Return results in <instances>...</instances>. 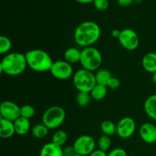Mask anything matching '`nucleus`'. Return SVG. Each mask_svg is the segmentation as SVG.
<instances>
[{
  "label": "nucleus",
  "instance_id": "a211bd4d",
  "mask_svg": "<svg viewBox=\"0 0 156 156\" xmlns=\"http://www.w3.org/2000/svg\"><path fill=\"white\" fill-rule=\"evenodd\" d=\"M81 51L76 47H70L64 53V60L70 64L77 63L80 62Z\"/></svg>",
  "mask_w": 156,
  "mask_h": 156
},
{
  "label": "nucleus",
  "instance_id": "0eeeda50",
  "mask_svg": "<svg viewBox=\"0 0 156 156\" xmlns=\"http://www.w3.org/2000/svg\"><path fill=\"white\" fill-rule=\"evenodd\" d=\"M73 146L76 154L82 156H88L95 150L96 143L91 136L82 135L75 140Z\"/></svg>",
  "mask_w": 156,
  "mask_h": 156
},
{
  "label": "nucleus",
  "instance_id": "72a5a7b5",
  "mask_svg": "<svg viewBox=\"0 0 156 156\" xmlns=\"http://www.w3.org/2000/svg\"><path fill=\"white\" fill-rule=\"evenodd\" d=\"M120 33H121V30H120L119 29H114V30H111V34L114 38H117V39H118L119 37H120Z\"/></svg>",
  "mask_w": 156,
  "mask_h": 156
},
{
  "label": "nucleus",
  "instance_id": "39448f33",
  "mask_svg": "<svg viewBox=\"0 0 156 156\" xmlns=\"http://www.w3.org/2000/svg\"><path fill=\"white\" fill-rule=\"evenodd\" d=\"M66 111L59 106H52L47 108L42 117V122L49 129L59 128L66 119Z\"/></svg>",
  "mask_w": 156,
  "mask_h": 156
},
{
  "label": "nucleus",
  "instance_id": "aec40b11",
  "mask_svg": "<svg viewBox=\"0 0 156 156\" xmlns=\"http://www.w3.org/2000/svg\"><path fill=\"white\" fill-rule=\"evenodd\" d=\"M108 93V87L105 85L96 84L94 88L91 91V98L95 101H101L105 98Z\"/></svg>",
  "mask_w": 156,
  "mask_h": 156
},
{
  "label": "nucleus",
  "instance_id": "2eb2a0df",
  "mask_svg": "<svg viewBox=\"0 0 156 156\" xmlns=\"http://www.w3.org/2000/svg\"><path fill=\"white\" fill-rule=\"evenodd\" d=\"M40 156H63L62 148L52 142L46 143L41 149Z\"/></svg>",
  "mask_w": 156,
  "mask_h": 156
},
{
  "label": "nucleus",
  "instance_id": "9b49d317",
  "mask_svg": "<svg viewBox=\"0 0 156 156\" xmlns=\"http://www.w3.org/2000/svg\"><path fill=\"white\" fill-rule=\"evenodd\" d=\"M20 110L21 107L16 103L11 101H5L0 106V118L14 122L21 117Z\"/></svg>",
  "mask_w": 156,
  "mask_h": 156
},
{
  "label": "nucleus",
  "instance_id": "c85d7f7f",
  "mask_svg": "<svg viewBox=\"0 0 156 156\" xmlns=\"http://www.w3.org/2000/svg\"><path fill=\"white\" fill-rule=\"evenodd\" d=\"M108 156H127L126 150L122 148H116L108 153Z\"/></svg>",
  "mask_w": 156,
  "mask_h": 156
},
{
  "label": "nucleus",
  "instance_id": "4be33fe9",
  "mask_svg": "<svg viewBox=\"0 0 156 156\" xmlns=\"http://www.w3.org/2000/svg\"><path fill=\"white\" fill-rule=\"evenodd\" d=\"M49 130L50 129L42 123L34 126L31 129V133L34 138L43 139L47 136L49 133Z\"/></svg>",
  "mask_w": 156,
  "mask_h": 156
},
{
  "label": "nucleus",
  "instance_id": "a878e982",
  "mask_svg": "<svg viewBox=\"0 0 156 156\" xmlns=\"http://www.w3.org/2000/svg\"><path fill=\"white\" fill-rule=\"evenodd\" d=\"M12 47V43L9 37L5 36L0 37V53L8 54Z\"/></svg>",
  "mask_w": 156,
  "mask_h": 156
},
{
  "label": "nucleus",
  "instance_id": "6e6552de",
  "mask_svg": "<svg viewBox=\"0 0 156 156\" xmlns=\"http://www.w3.org/2000/svg\"><path fill=\"white\" fill-rule=\"evenodd\" d=\"M50 72L55 79L62 81L67 80L74 75L72 64L66 60H56L53 62Z\"/></svg>",
  "mask_w": 156,
  "mask_h": 156
},
{
  "label": "nucleus",
  "instance_id": "bb28decb",
  "mask_svg": "<svg viewBox=\"0 0 156 156\" xmlns=\"http://www.w3.org/2000/svg\"><path fill=\"white\" fill-rule=\"evenodd\" d=\"M20 114H21V117L30 120V118H32L34 116L35 109L34 108V107H32L30 105H23L22 107H21Z\"/></svg>",
  "mask_w": 156,
  "mask_h": 156
},
{
  "label": "nucleus",
  "instance_id": "ddd939ff",
  "mask_svg": "<svg viewBox=\"0 0 156 156\" xmlns=\"http://www.w3.org/2000/svg\"><path fill=\"white\" fill-rule=\"evenodd\" d=\"M15 134L14 122L5 119L0 118V137L2 139H9Z\"/></svg>",
  "mask_w": 156,
  "mask_h": 156
},
{
  "label": "nucleus",
  "instance_id": "f704fd0d",
  "mask_svg": "<svg viewBox=\"0 0 156 156\" xmlns=\"http://www.w3.org/2000/svg\"><path fill=\"white\" fill-rule=\"evenodd\" d=\"M77 2L81 3V4H89V3L93 2L94 0H75Z\"/></svg>",
  "mask_w": 156,
  "mask_h": 156
},
{
  "label": "nucleus",
  "instance_id": "7c9ffc66",
  "mask_svg": "<svg viewBox=\"0 0 156 156\" xmlns=\"http://www.w3.org/2000/svg\"><path fill=\"white\" fill-rule=\"evenodd\" d=\"M62 154L63 156H73L76 153L73 146H68L62 148Z\"/></svg>",
  "mask_w": 156,
  "mask_h": 156
},
{
  "label": "nucleus",
  "instance_id": "6ab92c4d",
  "mask_svg": "<svg viewBox=\"0 0 156 156\" xmlns=\"http://www.w3.org/2000/svg\"><path fill=\"white\" fill-rule=\"evenodd\" d=\"M94 76H95L96 83L99 84V85H105V86L107 87H108L110 80L113 77L111 72L108 69H98L97 73L94 74Z\"/></svg>",
  "mask_w": 156,
  "mask_h": 156
},
{
  "label": "nucleus",
  "instance_id": "f03ea898",
  "mask_svg": "<svg viewBox=\"0 0 156 156\" xmlns=\"http://www.w3.org/2000/svg\"><path fill=\"white\" fill-rule=\"evenodd\" d=\"M27 67L25 54L13 52L6 54L0 62L2 73L10 76L22 74Z\"/></svg>",
  "mask_w": 156,
  "mask_h": 156
},
{
  "label": "nucleus",
  "instance_id": "cd10ccee",
  "mask_svg": "<svg viewBox=\"0 0 156 156\" xmlns=\"http://www.w3.org/2000/svg\"><path fill=\"white\" fill-rule=\"evenodd\" d=\"M94 6L97 10L104 12L106 11L109 7V2L108 0H94L93 2Z\"/></svg>",
  "mask_w": 156,
  "mask_h": 156
},
{
  "label": "nucleus",
  "instance_id": "393cba45",
  "mask_svg": "<svg viewBox=\"0 0 156 156\" xmlns=\"http://www.w3.org/2000/svg\"><path fill=\"white\" fill-rule=\"evenodd\" d=\"M98 149L107 152L110 149L111 146V140L110 136L106 135H103L100 136L98 140Z\"/></svg>",
  "mask_w": 156,
  "mask_h": 156
},
{
  "label": "nucleus",
  "instance_id": "20e7f679",
  "mask_svg": "<svg viewBox=\"0 0 156 156\" xmlns=\"http://www.w3.org/2000/svg\"><path fill=\"white\" fill-rule=\"evenodd\" d=\"M80 64L82 69L91 72L98 71L102 64V56L98 49L93 47H85L81 51Z\"/></svg>",
  "mask_w": 156,
  "mask_h": 156
},
{
  "label": "nucleus",
  "instance_id": "b1692460",
  "mask_svg": "<svg viewBox=\"0 0 156 156\" xmlns=\"http://www.w3.org/2000/svg\"><path fill=\"white\" fill-rule=\"evenodd\" d=\"M91 96L90 92L85 91H79L76 96V102L81 107H85L89 105Z\"/></svg>",
  "mask_w": 156,
  "mask_h": 156
},
{
  "label": "nucleus",
  "instance_id": "412c9836",
  "mask_svg": "<svg viewBox=\"0 0 156 156\" xmlns=\"http://www.w3.org/2000/svg\"><path fill=\"white\" fill-rule=\"evenodd\" d=\"M101 129L104 135L111 136H114V134L117 133V125L111 120H104L101 123Z\"/></svg>",
  "mask_w": 156,
  "mask_h": 156
},
{
  "label": "nucleus",
  "instance_id": "f8f14e48",
  "mask_svg": "<svg viewBox=\"0 0 156 156\" xmlns=\"http://www.w3.org/2000/svg\"><path fill=\"white\" fill-rule=\"evenodd\" d=\"M140 136L143 142L152 144L156 142V125L152 123H144L140 128Z\"/></svg>",
  "mask_w": 156,
  "mask_h": 156
},
{
  "label": "nucleus",
  "instance_id": "f3484780",
  "mask_svg": "<svg viewBox=\"0 0 156 156\" xmlns=\"http://www.w3.org/2000/svg\"><path fill=\"white\" fill-rule=\"evenodd\" d=\"M15 133L19 136H24L29 132L30 129V123L28 119L20 117L14 121Z\"/></svg>",
  "mask_w": 156,
  "mask_h": 156
},
{
  "label": "nucleus",
  "instance_id": "5701e85b",
  "mask_svg": "<svg viewBox=\"0 0 156 156\" xmlns=\"http://www.w3.org/2000/svg\"><path fill=\"white\" fill-rule=\"evenodd\" d=\"M67 139H68V136L66 133L62 129H59L55 132V133L52 136V143L62 147L63 145L66 144Z\"/></svg>",
  "mask_w": 156,
  "mask_h": 156
},
{
  "label": "nucleus",
  "instance_id": "423d86ee",
  "mask_svg": "<svg viewBox=\"0 0 156 156\" xmlns=\"http://www.w3.org/2000/svg\"><path fill=\"white\" fill-rule=\"evenodd\" d=\"M73 84L79 91L91 92L96 85L95 76L93 72L85 69L78 70L73 75Z\"/></svg>",
  "mask_w": 156,
  "mask_h": 156
},
{
  "label": "nucleus",
  "instance_id": "e433bc0d",
  "mask_svg": "<svg viewBox=\"0 0 156 156\" xmlns=\"http://www.w3.org/2000/svg\"><path fill=\"white\" fill-rule=\"evenodd\" d=\"M134 2L136 3H141L143 2V0H134Z\"/></svg>",
  "mask_w": 156,
  "mask_h": 156
},
{
  "label": "nucleus",
  "instance_id": "9d476101",
  "mask_svg": "<svg viewBox=\"0 0 156 156\" xmlns=\"http://www.w3.org/2000/svg\"><path fill=\"white\" fill-rule=\"evenodd\" d=\"M136 128V124L132 117H123L117 123V134L121 139H128L133 135Z\"/></svg>",
  "mask_w": 156,
  "mask_h": 156
},
{
  "label": "nucleus",
  "instance_id": "7ed1b4c3",
  "mask_svg": "<svg viewBox=\"0 0 156 156\" xmlns=\"http://www.w3.org/2000/svg\"><path fill=\"white\" fill-rule=\"evenodd\" d=\"M27 66L37 73L50 71L53 61L48 53L40 49H34L25 53Z\"/></svg>",
  "mask_w": 156,
  "mask_h": 156
},
{
  "label": "nucleus",
  "instance_id": "4468645a",
  "mask_svg": "<svg viewBox=\"0 0 156 156\" xmlns=\"http://www.w3.org/2000/svg\"><path fill=\"white\" fill-rule=\"evenodd\" d=\"M143 69L149 73H156V53L149 52L146 53L142 59Z\"/></svg>",
  "mask_w": 156,
  "mask_h": 156
},
{
  "label": "nucleus",
  "instance_id": "dca6fc26",
  "mask_svg": "<svg viewBox=\"0 0 156 156\" xmlns=\"http://www.w3.org/2000/svg\"><path fill=\"white\" fill-rule=\"evenodd\" d=\"M143 108L148 117L156 120V94H152L146 98Z\"/></svg>",
  "mask_w": 156,
  "mask_h": 156
},
{
  "label": "nucleus",
  "instance_id": "1a4fd4ad",
  "mask_svg": "<svg viewBox=\"0 0 156 156\" xmlns=\"http://www.w3.org/2000/svg\"><path fill=\"white\" fill-rule=\"evenodd\" d=\"M118 41L120 45L129 51H133L138 48L140 45V37L134 30L126 28L121 30Z\"/></svg>",
  "mask_w": 156,
  "mask_h": 156
},
{
  "label": "nucleus",
  "instance_id": "c9c22d12",
  "mask_svg": "<svg viewBox=\"0 0 156 156\" xmlns=\"http://www.w3.org/2000/svg\"><path fill=\"white\" fill-rule=\"evenodd\" d=\"M152 82H154V84L156 85V73L152 74Z\"/></svg>",
  "mask_w": 156,
  "mask_h": 156
},
{
  "label": "nucleus",
  "instance_id": "2f4dec72",
  "mask_svg": "<svg viewBox=\"0 0 156 156\" xmlns=\"http://www.w3.org/2000/svg\"><path fill=\"white\" fill-rule=\"evenodd\" d=\"M133 2L134 0H117V3L121 7H127V6H129Z\"/></svg>",
  "mask_w": 156,
  "mask_h": 156
},
{
  "label": "nucleus",
  "instance_id": "c756f323",
  "mask_svg": "<svg viewBox=\"0 0 156 156\" xmlns=\"http://www.w3.org/2000/svg\"><path fill=\"white\" fill-rule=\"evenodd\" d=\"M120 79L113 76V77L111 78V80H110L109 83H108V88H110L111 89H117V88H118L119 87H120Z\"/></svg>",
  "mask_w": 156,
  "mask_h": 156
},
{
  "label": "nucleus",
  "instance_id": "58836bf2",
  "mask_svg": "<svg viewBox=\"0 0 156 156\" xmlns=\"http://www.w3.org/2000/svg\"><path fill=\"white\" fill-rule=\"evenodd\" d=\"M155 144H156V142H155Z\"/></svg>",
  "mask_w": 156,
  "mask_h": 156
},
{
  "label": "nucleus",
  "instance_id": "f257e3e1",
  "mask_svg": "<svg viewBox=\"0 0 156 156\" xmlns=\"http://www.w3.org/2000/svg\"><path fill=\"white\" fill-rule=\"evenodd\" d=\"M101 37V28L97 23L87 21L81 23L74 32V40L76 44L85 48L92 47Z\"/></svg>",
  "mask_w": 156,
  "mask_h": 156
},
{
  "label": "nucleus",
  "instance_id": "4c0bfd02",
  "mask_svg": "<svg viewBox=\"0 0 156 156\" xmlns=\"http://www.w3.org/2000/svg\"><path fill=\"white\" fill-rule=\"evenodd\" d=\"M73 156H82V155H79V154H75Z\"/></svg>",
  "mask_w": 156,
  "mask_h": 156
},
{
  "label": "nucleus",
  "instance_id": "473e14b6",
  "mask_svg": "<svg viewBox=\"0 0 156 156\" xmlns=\"http://www.w3.org/2000/svg\"><path fill=\"white\" fill-rule=\"evenodd\" d=\"M88 156H108V153L100 149H95L92 153L90 154Z\"/></svg>",
  "mask_w": 156,
  "mask_h": 156
}]
</instances>
